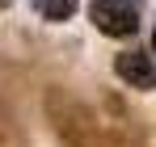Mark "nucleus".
I'll list each match as a JSON object with an SVG mask.
<instances>
[{"instance_id":"f03ea898","label":"nucleus","mask_w":156,"mask_h":147,"mask_svg":"<svg viewBox=\"0 0 156 147\" xmlns=\"http://www.w3.org/2000/svg\"><path fill=\"white\" fill-rule=\"evenodd\" d=\"M114 72L127 80L131 88H156V63L148 50H122L114 59Z\"/></svg>"},{"instance_id":"f257e3e1","label":"nucleus","mask_w":156,"mask_h":147,"mask_svg":"<svg viewBox=\"0 0 156 147\" xmlns=\"http://www.w3.org/2000/svg\"><path fill=\"white\" fill-rule=\"evenodd\" d=\"M89 17L93 25L110 34V38H131L135 29H139V13H135V4L131 0H93L89 4Z\"/></svg>"},{"instance_id":"20e7f679","label":"nucleus","mask_w":156,"mask_h":147,"mask_svg":"<svg viewBox=\"0 0 156 147\" xmlns=\"http://www.w3.org/2000/svg\"><path fill=\"white\" fill-rule=\"evenodd\" d=\"M152 46H156V34H152Z\"/></svg>"},{"instance_id":"7ed1b4c3","label":"nucleus","mask_w":156,"mask_h":147,"mask_svg":"<svg viewBox=\"0 0 156 147\" xmlns=\"http://www.w3.org/2000/svg\"><path fill=\"white\" fill-rule=\"evenodd\" d=\"M38 13L47 21H68L76 13V0H38Z\"/></svg>"}]
</instances>
